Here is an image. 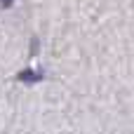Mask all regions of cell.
Wrapping results in <instances>:
<instances>
[{"label":"cell","instance_id":"6da1fadb","mask_svg":"<svg viewBox=\"0 0 134 134\" xmlns=\"http://www.w3.org/2000/svg\"><path fill=\"white\" fill-rule=\"evenodd\" d=\"M45 75L40 73V71H33V68H26V71H21L19 75H16V80L19 82H26V85H35V82H40Z\"/></svg>","mask_w":134,"mask_h":134},{"label":"cell","instance_id":"7a4b0ae2","mask_svg":"<svg viewBox=\"0 0 134 134\" xmlns=\"http://www.w3.org/2000/svg\"><path fill=\"white\" fill-rule=\"evenodd\" d=\"M12 5H14V0H2V7H5V9H9Z\"/></svg>","mask_w":134,"mask_h":134}]
</instances>
